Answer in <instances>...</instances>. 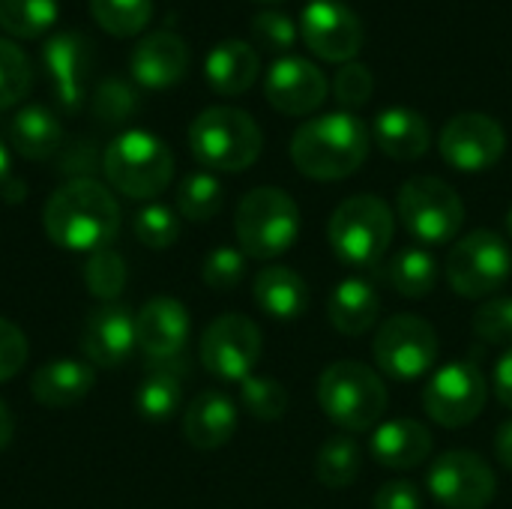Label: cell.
Segmentation results:
<instances>
[{"mask_svg":"<svg viewBox=\"0 0 512 509\" xmlns=\"http://www.w3.org/2000/svg\"><path fill=\"white\" fill-rule=\"evenodd\" d=\"M45 234L69 252L108 249L120 228L117 198L93 177H75L63 183L42 210Z\"/></svg>","mask_w":512,"mask_h":509,"instance_id":"1","label":"cell"},{"mask_svg":"<svg viewBox=\"0 0 512 509\" xmlns=\"http://www.w3.org/2000/svg\"><path fill=\"white\" fill-rule=\"evenodd\" d=\"M369 126L351 111H330L306 120L291 138V162L309 180H345L369 156Z\"/></svg>","mask_w":512,"mask_h":509,"instance_id":"2","label":"cell"},{"mask_svg":"<svg viewBox=\"0 0 512 509\" xmlns=\"http://www.w3.org/2000/svg\"><path fill=\"white\" fill-rule=\"evenodd\" d=\"M261 147L264 135L255 117L231 105L204 108L189 126V150L210 171H246L258 162Z\"/></svg>","mask_w":512,"mask_h":509,"instance_id":"3","label":"cell"},{"mask_svg":"<svg viewBox=\"0 0 512 509\" xmlns=\"http://www.w3.org/2000/svg\"><path fill=\"white\" fill-rule=\"evenodd\" d=\"M321 411L345 432H369L387 411V384L381 375L357 360L330 363L318 378Z\"/></svg>","mask_w":512,"mask_h":509,"instance_id":"4","label":"cell"},{"mask_svg":"<svg viewBox=\"0 0 512 509\" xmlns=\"http://www.w3.org/2000/svg\"><path fill=\"white\" fill-rule=\"evenodd\" d=\"M393 210L378 195H351L345 198L330 222H327V240L336 258L348 267L366 270L375 267L390 243H393Z\"/></svg>","mask_w":512,"mask_h":509,"instance_id":"5","label":"cell"},{"mask_svg":"<svg viewBox=\"0 0 512 509\" xmlns=\"http://www.w3.org/2000/svg\"><path fill=\"white\" fill-rule=\"evenodd\" d=\"M234 231L243 255L270 261L285 255L300 237V207L276 186H258L237 204Z\"/></svg>","mask_w":512,"mask_h":509,"instance_id":"6","label":"cell"},{"mask_svg":"<svg viewBox=\"0 0 512 509\" xmlns=\"http://www.w3.org/2000/svg\"><path fill=\"white\" fill-rule=\"evenodd\" d=\"M102 171L108 183L126 198H153L174 177V153L153 132L129 129L108 144Z\"/></svg>","mask_w":512,"mask_h":509,"instance_id":"7","label":"cell"},{"mask_svg":"<svg viewBox=\"0 0 512 509\" xmlns=\"http://www.w3.org/2000/svg\"><path fill=\"white\" fill-rule=\"evenodd\" d=\"M396 210H399L405 231L420 246H441V243L456 240L465 222V204L459 192L447 180L429 177V174H420L402 183Z\"/></svg>","mask_w":512,"mask_h":509,"instance_id":"8","label":"cell"},{"mask_svg":"<svg viewBox=\"0 0 512 509\" xmlns=\"http://www.w3.org/2000/svg\"><path fill=\"white\" fill-rule=\"evenodd\" d=\"M447 282L465 300H483L501 291L512 276V249L498 231H471L447 255Z\"/></svg>","mask_w":512,"mask_h":509,"instance_id":"9","label":"cell"},{"mask_svg":"<svg viewBox=\"0 0 512 509\" xmlns=\"http://www.w3.org/2000/svg\"><path fill=\"white\" fill-rule=\"evenodd\" d=\"M438 333L435 327L420 315H393L387 318L375 339H372V357L375 366L396 381H417L438 363Z\"/></svg>","mask_w":512,"mask_h":509,"instance_id":"10","label":"cell"},{"mask_svg":"<svg viewBox=\"0 0 512 509\" xmlns=\"http://www.w3.org/2000/svg\"><path fill=\"white\" fill-rule=\"evenodd\" d=\"M486 399H489V384L483 372L465 360H453L441 366L423 387V408L444 429L471 426L483 414Z\"/></svg>","mask_w":512,"mask_h":509,"instance_id":"11","label":"cell"},{"mask_svg":"<svg viewBox=\"0 0 512 509\" xmlns=\"http://www.w3.org/2000/svg\"><path fill=\"white\" fill-rule=\"evenodd\" d=\"M429 492L447 509H486L498 495L489 462L471 450H450L429 468Z\"/></svg>","mask_w":512,"mask_h":509,"instance_id":"12","label":"cell"},{"mask_svg":"<svg viewBox=\"0 0 512 509\" xmlns=\"http://www.w3.org/2000/svg\"><path fill=\"white\" fill-rule=\"evenodd\" d=\"M261 330L252 318L219 315L201 336V363L222 381H246L261 360Z\"/></svg>","mask_w":512,"mask_h":509,"instance_id":"13","label":"cell"},{"mask_svg":"<svg viewBox=\"0 0 512 509\" xmlns=\"http://www.w3.org/2000/svg\"><path fill=\"white\" fill-rule=\"evenodd\" d=\"M441 156L447 165L465 174L489 171L501 162L507 150V132L504 126L480 111H462L441 129Z\"/></svg>","mask_w":512,"mask_h":509,"instance_id":"14","label":"cell"},{"mask_svg":"<svg viewBox=\"0 0 512 509\" xmlns=\"http://www.w3.org/2000/svg\"><path fill=\"white\" fill-rule=\"evenodd\" d=\"M300 36L321 60L348 63L357 60L366 30L360 15L342 0H312L300 15Z\"/></svg>","mask_w":512,"mask_h":509,"instance_id":"15","label":"cell"},{"mask_svg":"<svg viewBox=\"0 0 512 509\" xmlns=\"http://www.w3.org/2000/svg\"><path fill=\"white\" fill-rule=\"evenodd\" d=\"M42 63L51 78L54 96L66 111H78L87 99V81L93 69V45L81 30H60L45 39Z\"/></svg>","mask_w":512,"mask_h":509,"instance_id":"16","label":"cell"},{"mask_svg":"<svg viewBox=\"0 0 512 509\" xmlns=\"http://www.w3.org/2000/svg\"><path fill=\"white\" fill-rule=\"evenodd\" d=\"M327 93H330V84H327V75L321 72V66L312 63L309 57H297V54L279 57L267 69V78H264L267 102L276 111L291 114V117L318 111L324 105Z\"/></svg>","mask_w":512,"mask_h":509,"instance_id":"17","label":"cell"},{"mask_svg":"<svg viewBox=\"0 0 512 509\" xmlns=\"http://www.w3.org/2000/svg\"><path fill=\"white\" fill-rule=\"evenodd\" d=\"M189 312L174 297H153L135 315V342L150 363L177 360L189 339Z\"/></svg>","mask_w":512,"mask_h":509,"instance_id":"18","label":"cell"},{"mask_svg":"<svg viewBox=\"0 0 512 509\" xmlns=\"http://www.w3.org/2000/svg\"><path fill=\"white\" fill-rule=\"evenodd\" d=\"M189 45L174 30H153L132 48V78L147 90H168L189 72Z\"/></svg>","mask_w":512,"mask_h":509,"instance_id":"19","label":"cell"},{"mask_svg":"<svg viewBox=\"0 0 512 509\" xmlns=\"http://www.w3.org/2000/svg\"><path fill=\"white\" fill-rule=\"evenodd\" d=\"M135 345V318L126 306L105 303L87 315L81 330V351L87 363L114 369L129 360Z\"/></svg>","mask_w":512,"mask_h":509,"instance_id":"20","label":"cell"},{"mask_svg":"<svg viewBox=\"0 0 512 509\" xmlns=\"http://www.w3.org/2000/svg\"><path fill=\"white\" fill-rule=\"evenodd\" d=\"M432 432L411 417H399L390 423H381L372 435L369 453L381 468L390 471H411L420 468L432 456Z\"/></svg>","mask_w":512,"mask_h":509,"instance_id":"21","label":"cell"},{"mask_svg":"<svg viewBox=\"0 0 512 509\" xmlns=\"http://www.w3.org/2000/svg\"><path fill=\"white\" fill-rule=\"evenodd\" d=\"M372 138L384 156H390L396 162H414V159L426 156V150L432 144V129L420 111L393 105L375 117Z\"/></svg>","mask_w":512,"mask_h":509,"instance_id":"22","label":"cell"},{"mask_svg":"<svg viewBox=\"0 0 512 509\" xmlns=\"http://www.w3.org/2000/svg\"><path fill=\"white\" fill-rule=\"evenodd\" d=\"M234 432H237V408L225 393L207 390L189 402L183 414V438L195 450H219L234 438Z\"/></svg>","mask_w":512,"mask_h":509,"instance_id":"23","label":"cell"},{"mask_svg":"<svg viewBox=\"0 0 512 509\" xmlns=\"http://www.w3.org/2000/svg\"><path fill=\"white\" fill-rule=\"evenodd\" d=\"M90 390H93V366L87 360L57 357L39 366L30 378V393L45 408L78 405Z\"/></svg>","mask_w":512,"mask_h":509,"instance_id":"24","label":"cell"},{"mask_svg":"<svg viewBox=\"0 0 512 509\" xmlns=\"http://www.w3.org/2000/svg\"><path fill=\"white\" fill-rule=\"evenodd\" d=\"M252 294H255L258 309L276 321H297L309 309L306 279L297 270L282 267V264L264 267L252 282Z\"/></svg>","mask_w":512,"mask_h":509,"instance_id":"25","label":"cell"},{"mask_svg":"<svg viewBox=\"0 0 512 509\" xmlns=\"http://www.w3.org/2000/svg\"><path fill=\"white\" fill-rule=\"evenodd\" d=\"M378 315H381V297L366 279L348 276L327 297V318L345 336L369 333Z\"/></svg>","mask_w":512,"mask_h":509,"instance_id":"26","label":"cell"},{"mask_svg":"<svg viewBox=\"0 0 512 509\" xmlns=\"http://www.w3.org/2000/svg\"><path fill=\"white\" fill-rule=\"evenodd\" d=\"M258 51L243 42V39H225L216 48H210L207 63H204V75L207 84L219 93V96H240L246 93L255 78H258Z\"/></svg>","mask_w":512,"mask_h":509,"instance_id":"27","label":"cell"},{"mask_svg":"<svg viewBox=\"0 0 512 509\" xmlns=\"http://www.w3.org/2000/svg\"><path fill=\"white\" fill-rule=\"evenodd\" d=\"M9 138H12V147L24 159L42 162V159H51L54 153H60L63 126L45 105H24L9 123Z\"/></svg>","mask_w":512,"mask_h":509,"instance_id":"28","label":"cell"},{"mask_svg":"<svg viewBox=\"0 0 512 509\" xmlns=\"http://www.w3.org/2000/svg\"><path fill=\"white\" fill-rule=\"evenodd\" d=\"M180 360H162L150 363L147 378L141 381L135 393V405L147 420H168L183 399V366Z\"/></svg>","mask_w":512,"mask_h":509,"instance_id":"29","label":"cell"},{"mask_svg":"<svg viewBox=\"0 0 512 509\" xmlns=\"http://www.w3.org/2000/svg\"><path fill=\"white\" fill-rule=\"evenodd\" d=\"M387 279H390L393 291L408 297V300L429 297L435 282H438V261L429 249L408 246V249L396 252V258L390 261Z\"/></svg>","mask_w":512,"mask_h":509,"instance_id":"30","label":"cell"},{"mask_svg":"<svg viewBox=\"0 0 512 509\" xmlns=\"http://www.w3.org/2000/svg\"><path fill=\"white\" fill-rule=\"evenodd\" d=\"M363 450L351 435H333L321 444L315 459V477L327 489H348L360 477Z\"/></svg>","mask_w":512,"mask_h":509,"instance_id":"31","label":"cell"},{"mask_svg":"<svg viewBox=\"0 0 512 509\" xmlns=\"http://www.w3.org/2000/svg\"><path fill=\"white\" fill-rule=\"evenodd\" d=\"M57 0H0V27L15 39H39L57 21Z\"/></svg>","mask_w":512,"mask_h":509,"instance_id":"32","label":"cell"},{"mask_svg":"<svg viewBox=\"0 0 512 509\" xmlns=\"http://www.w3.org/2000/svg\"><path fill=\"white\" fill-rule=\"evenodd\" d=\"M222 204H225V189L207 171L186 174L180 180V186H177V210L189 222H207V219H213L222 210Z\"/></svg>","mask_w":512,"mask_h":509,"instance_id":"33","label":"cell"},{"mask_svg":"<svg viewBox=\"0 0 512 509\" xmlns=\"http://www.w3.org/2000/svg\"><path fill=\"white\" fill-rule=\"evenodd\" d=\"M93 21L111 36H138L153 15V0H90Z\"/></svg>","mask_w":512,"mask_h":509,"instance_id":"34","label":"cell"},{"mask_svg":"<svg viewBox=\"0 0 512 509\" xmlns=\"http://www.w3.org/2000/svg\"><path fill=\"white\" fill-rule=\"evenodd\" d=\"M33 87L30 57L12 39H0V111L18 105Z\"/></svg>","mask_w":512,"mask_h":509,"instance_id":"35","label":"cell"},{"mask_svg":"<svg viewBox=\"0 0 512 509\" xmlns=\"http://www.w3.org/2000/svg\"><path fill=\"white\" fill-rule=\"evenodd\" d=\"M240 402L255 420L273 423V420H282L288 411V390L276 378L249 375L240 384Z\"/></svg>","mask_w":512,"mask_h":509,"instance_id":"36","label":"cell"},{"mask_svg":"<svg viewBox=\"0 0 512 509\" xmlns=\"http://www.w3.org/2000/svg\"><path fill=\"white\" fill-rule=\"evenodd\" d=\"M84 285L93 297H99L105 303L114 300L126 285V261L111 249L93 252L90 261L84 264Z\"/></svg>","mask_w":512,"mask_h":509,"instance_id":"37","label":"cell"},{"mask_svg":"<svg viewBox=\"0 0 512 509\" xmlns=\"http://www.w3.org/2000/svg\"><path fill=\"white\" fill-rule=\"evenodd\" d=\"M138 108V90L123 78H105L93 93V114L102 123H123Z\"/></svg>","mask_w":512,"mask_h":509,"instance_id":"38","label":"cell"},{"mask_svg":"<svg viewBox=\"0 0 512 509\" xmlns=\"http://www.w3.org/2000/svg\"><path fill=\"white\" fill-rule=\"evenodd\" d=\"M135 237L150 249H168L180 237V219L165 204H150L135 216Z\"/></svg>","mask_w":512,"mask_h":509,"instance_id":"39","label":"cell"},{"mask_svg":"<svg viewBox=\"0 0 512 509\" xmlns=\"http://www.w3.org/2000/svg\"><path fill=\"white\" fill-rule=\"evenodd\" d=\"M471 324L486 345H512V297H489Z\"/></svg>","mask_w":512,"mask_h":509,"instance_id":"40","label":"cell"},{"mask_svg":"<svg viewBox=\"0 0 512 509\" xmlns=\"http://www.w3.org/2000/svg\"><path fill=\"white\" fill-rule=\"evenodd\" d=\"M243 276H246V255L231 246H219L204 258L201 279L213 291H231L243 282Z\"/></svg>","mask_w":512,"mask_h":509,"instance_id":"41","label":"cell"},{"mask_svg":"<svg viewBox=\"0 0 512 509\" xmlns=\"http://www.w3.org/2000/svg\"><path fill=\"white\" fill-rule=\"evenodd\" d=\"M372 87L375 78L369 72V66H363L360 60H348L339 66L336 78H333V96L339 99V105L345 108H360L372 99Z\"/></svg>","mask_w":512,"mask_h":509,"instance_id":"42","label":"cell"},{"mask_svg":"<svg viewBox=\"0 0 512 509\" xmlns=\"http://www.w3.org/2000/svg\"><path fill=\"white\" fill-rule=\"evenodd\" d=\"M252 36L270 51H288L297 39V24L279 9H264L252 18Z\"/></svg>","mask_w":512,"mask_h":509,"instance_id":"43","label":"cell"},{"mask_svg":"<svg viewBox=\"0 0 512 509\" xmlns=\"http://www.w3.org/2000/svg\"><path fill=\"white\" fill-rule=\"evenodd\" d=\"M24 360H27V339H24V333L12 321L0 318V384L9 381L12 375H18Z\"/></svg>","mask_w":512,"mask_h":509,"instance_id":"44","label":"cell"},{"mask_svg":"<svg viewBox=\"0 0 512 509\" xmlns=\"http://www.w3.org/2000/svg\"><path fill=\"white\" fill-rule=\"evenodd\" d=\"M372 509H423V495L411 480H393L375 492Z\"/></svg>","mask_w":512,"mask_h":509,"instance_id":"45","label":"cell"},{"mask_svg":"<svg viewBox=\"0 0 512 509\" xmlns=\"http://www.w3.org/2000/svg\"><path fill=\"white\" fill-rule=\"evenodd\" d=\"M60 168L81 171V174L93 171V168H96V144H90V141H75L72 147H66V150H63V162H60Z\"/></svg>","mask_w":512,"mask_h":509,"instance_id":"46","label":"cell"},{"mask_svg":"<svg viewBox=\"0 0 512 509\" xmlns=\"http://www.w3.org/2000/svg\"><path fill=\"white\" fill-rule=\"evenodd\" d=\"M492 390H495L498 402L512 411V345L504 351V357L495 363V372H492Z\"/></svg>","mask_w":512,"mask_h":509,"instance_id":"47","label":"cell"},{"mask_svg":"<svg viewBox=\"0 0 512 509\" xmlns=\"http://www.w3.org/2000/svg\"><path fill=\"white\" fill-rule=\"evenodd\" d=\"M495 456H498V462L512 471V417L498 429V435H495Z\"/></svg>","mask_w":512,"mask_h":509,"instance_id":"48","label":"cell"},{"mask_svg":"<svg viewBox=\"0 0 512 509\" xmlns=\"http://www.w3.org/2000/svg\"><path fill=\"white\" fill-rule=\"evenodd\" d=\"M12 432H15V420H12V411L6 408V402H0V450L12 441Z\"/></svg>","mask_w":512,"mask_h":509,"instance_id":"49","label":"cell"},{"mask_svg":"<svg viewBox=\"0 0 512 509\" xmlns=\"http://www.w3.org/2000/svg\"><path fill=\"white\" fill-rule=\"evenodd\" d=\"M9 180V150H6V144L0 141V186Z\"/></svg>","mask_w":512,"mask_h":509,"instance_id":"50","label":"cell"},{"mask_svg":"<svg viewBox=\"0 0 512 509\" xmlns=\"http://www.w3.org/2000/svg\"><path fill=\"white\" fill-rule=\"evenodd\" d=\"M507 234H510V240H512V207H510V213H507Z\"/></svg>","mask_w":512,"mask_h":509,"instance_id":"51","label":"cell"},{"mask_svg":"<svg viewBox=\"0 0 512 509\" xmlns=\"http://www.w3.org/2000/svg\"><path fill=\"white\" fill-rule=\"evenodd\" d=\"M261 3H282V0H261Z\"/></svg>","mask_w":512,"mask_h":509,"instance_id":"52","label":"cell"}]
</instances>
